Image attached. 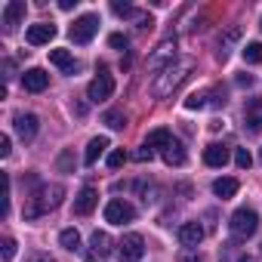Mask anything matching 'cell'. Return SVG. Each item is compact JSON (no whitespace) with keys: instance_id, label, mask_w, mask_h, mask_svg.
<instances>
[{"instance_id":"1","label":"cell","mask_w":262,"mask_h":262,"mask_svg":"<svg viewBox=\"0 0 262 262\" xmlns=\"http://www.w3.org/2000/svg\"><path fill=\"white\" fill-rule=\"evenodd\" d=\"M194 71V59H176L173 65H167L158 77H155V83H151V93L158 96V99H167L173 90H179L185 80H188V74Z\"/></svg>"},{"instance_id":"2","label":"cell","mask_w":262,"mask_h":262,"mask_svg":"<svg viewBox=\"0 0 262 262\" xmlns=\"http://www.w3.org/2000/svg\"><path fill=\"white\" fill-rule=\"evenodd\" d=\"M65 198V188L62 185H37V191L25 201V219H37L50 210H56Z\"/></svg>"},{"instance_id":"3","label":"cell","mask_w":262,"mask_h":262,"mask_svg":"<svg viewBox=\"0 0 262 262\" xmlns=\"http://www.w3.org/2000/svg\"><path fill=\"white\" fill-rule=\"evenodd\" d=\"M228 228H231V234H234L237 241L253 237V234H256V228H259V216H256V210H250V207L234 210V213H231V219H228Z\"/></svg>"},{"instance_id":"4","label":"cell","mask_w":262,"mask_h":262,"mask_svg":"<svg viewBox=\"0 0 262 262\" xmlns=\"http://www.w3.org/2000/svg\"><path fill=\"white\" fill-rule=\"evenodd\" d=\"M142 256H145V241H142V234L129 231V234H123V237L117 241V259H120V262H139Z\"/></svg>"},{"instance_id":"5","label":"cell","mask_w":262,"mask_h":262,"mask_svg":"<svg viewBox=\"0 0 262 262\" xmlns=\"http://www.w3.org/2000/svg\"><path fill=\"white\" fill-rule=\"evenodd\" d=\"M111 93H114V74H108V68H102V71L90 80L86 99H90V102H105V99H111Z\"/></svg>"},{"instance_id":"6","label":"cell","mask_w":262,"mask_h":262,"mask_svg":"<svg viewBox=\"0 0 262 262\" xmlns=\"http://www.w3.org/2000/svg\"><path fill=\"white\" fill-rule=\"evenodd\" d=\"M99 25H102V22H99L96 13H86V16L74 19V25H71V40H74V43H90V40L96 37Z\"/></svg>"},{"instance_id":"7","label":"cell","mask_w":262,"mask_h":262,"mask_svg":"<svg viewBox=\"0 0 262 262\" xmlns=\"http://www.w3.org/2000/svg\"><path fill=\"white\" fill-rule=\"evenodd\" d=\"M133 219H136V207H133V204H126V201H120V198H114V201L105 204V222L123 225V222H133Z\"/></svg>"},{"instance_id":"8","label":"cell","mask_w":262,"mask_h":262,"mask_svg":"<svg viewBox=\"0 0 262 262\" xmlns=\"http://www.w3.org/2000/svg\"><path fill=\"white\" fill-rule=\"evenodd\" d=\"M13 126H16V133H19V139H22V142H31V139L37 136V129H40V120H37V114L16 111V117H13Z\"/></svg>"},{"instance_id":"9","label":"cell","mask_w":262,"mask_h":262,"mask_svg":"<svg viewBox=\"0 0 262 262\" xmlns=\"http://www.w3.org/2000/svg\"><path fill=\"white\" fill-rule=\"evenodd\" d=\"M176 62V40H164L151 56H148V68L151 71H164L167 65H173Z\"/></svg>"},{"instance_id":"10","label":"cell","mask_w":262,"mask_h":262,"mask_svg":"<svg viewBox=\"0 0 262 262\" xmlns=\"http://www.w3.org/2000/svg\"><path fill=\"white\" fill-rule=\"evenodd\" d=\"M56 37V25L53 22H37V25H31L28 31H25V40L31 43V47H43V43H50Z\"/></svg>"},{"instance_id":"11","label":"cell","mask_w":262,"mask_h":262,"mask_svg":"<svg viewBox=\"0 0 262 262\" xmlns=\"http://www.w3.org/2000/svg\"><path fill=\"white\" fill-rule=\"evenodd\" d=\"M22 86H25L28 93H43V90L50 86V74H47L43 68H28V71L22 74Z\"/></svg>"},{"instance_id":"12","label":"cell","mask_w":262,"mask_h":262,"mask_svg":"<svg viewBox=\"0 0 262 262\" xmlns=\"http://www.w3.org/2000/svg\"><path fill=\"white\" fill-rule=\"evenodd\" d=\"M204 241V228L198 222H182L179 225V244L185 250H198V244Z\"/></svg>"},{"instance_id":"13","label":"cell","mask_w":262,"mask_h":262,"mask_svg":"<svg viewBox=\"0 0 262 262\" xmlns=\"http://www.w3.org/2000/svg\"><path fill=\"white\" fill-rule=\"evenodd\" d=\"M96 204H99L96 188H83V191L74 198V213H77V216H90V213L96 210Z\"/></svg>"},{"instance_id":"14","label":"cell","mask_w":262,"mask_h":262,"mask_svg":"<svg viewBox=\"0 0 262 262\" xmlns=\"http://www.w3.org/2000/svg\"><path fill=\"white\" fill-rule=\"evenodd\" d=\"M22 16H25V0H10V4L4 7V25H7V31H16V25L22 22Z\"/></svg>"},{"instance_id":"15","label":"cell","mask_w":262,"mask_h":262,"mask_svg":"<svg viewBox=\"0 0 262 262\" xmlns=\"http://www.w3.org/2000/svg\"><path fill=\"white\" fill-rule=\"evenodd\" d=\"M204 164H207V167H225V164H228V148L219 145V142L207 145V148H204Z\"/></svg>"},{"instance_id":"16","label":"cell","mask_w":262,"mask_h":262,"mask_svg":"<svg viewBox=\"0 0 262 262\" xmlns=\"http://www.w3.org/2000/svg\"><path fill=\"white\" fill-rule=\"evenodd\" d=\"M90 250H93L96 259H108V256H111V237H108V231H93Z\"/></svg>"},{"instance_id":"17","label":"cell","mask_w":262,"mask_h":262,"mask_svg":"<svg viewBox=\"0 0 262 262\" xmlns=\"http://www.w3.org/2000/svg\"><path fill=\"white\" fill-rule=\"evenodd\" d=\"M105 148H111L108 136H96V139H90V145H86V155H83V164H96V161L105 155Z\"/></svg>"},{"instance_id":"18","label":"cell","mask_w":262,"mask_h":262,"mask_svg":"<svg viewBox=\"0 0 262 262\" xmlns=\"http://www.w3.org/2000/svg\"><path fill=\"white\" fill-rule=\"evenodd\" d=\"M213 194H216V198H222V201L234 198V194H237V179H231V176L216 179V182H213Z\"/></svg>"},{"instance_id":"19","label":"cell","mask_w":262,"mask_h":262,"mask_svg":"<svg viewBox=\"0 0 262 262\" xmlns=\"http://www.w3.org/2000/svg\"><path fill=\"white\" fill-rule=\"evenodd\" d=\"M244 117H247L250 129H262V99H250L244 108Z\"/></svg>"},{"instance_id":"20","label":"cell","mask_w":262,"mask_h":262,"mask_svg":"<svg viewBox=\"0 0 262 262\" xmlns=\"http://www.w3.org/2000/svg\"><path fill=\"white\" fill-rule=\"evenodd\" d=\"M50 62H53L56 68H62L65 74H74V59H71L68 50H50Z\"/></svg>"},{"instance_id":"21","label":"cell","mask_w":262,"mask_h":262,"mask_svg":"<svg viewBox=\"0 0 262 262\" xmlns=\"http://www.w3.org/2000/svg\"><path fill=\"white\" fill-rule=\"evenodd\" d=\"M164 161H167L170 167H182V164L188 161V155H185V148H182L179 142H170V145L164 148Z\"/></svg>"},{"instance_id":"22","label":"cell","mask_w":262,"mask_h":262,"mask_svg":"<svg viewBox=\"0 0 262 262\" xmlns=\"http://www.w3.org/2000/svg\"><path fill=\"white\" fill-rule=\"evenodd\" d=\"M173 142V133H170V129H151V133H148V139H145V145L148 148H167Z\"/></svg>"},{"instance_id":"23","label":"cell","mask_w":262,"mask_h":262,"mask_svg":"<svg viewBox=\"0 0 262 262\" xmlns=\"http://www.w3.org/2000/svg\"><path fill=\"white\" fill-rule=\"evenodd\" d=\"M59 244L65 247V250H80V234H77V228H65L62 234H59Z\"/></svg>"},{"instance_id":"24","label":"cell","mask_w":262,"mask_h":262,"mask_svg":"<svg viewBox=\"0 0 262 262\" xmlns=\"http://www.w3.org/2000/svg\"><path fill=\"white\" fill-rule=\"evenodd\" d=\"M244 62H250V65H262V43H259V40H253V43L244 47Z\"/></svg>"},{"instance_id":"25","label":"cell","mask_w":262,"mask_h":262,"mask_svg":"<svg viewBox=\"0 0 262 262\" xmlns=\"http://www.w3.org/2000/svg\"><path fill=\"white\" fill-rule=\"evenodd\" d=\"M207 99H210L207 93H191V96L185 99V108H188V111H198V108H207V105H210Z\"/></svg>"},{"instance_id":"26","label":"cell","mask_w":262,"mask_h":262,"mask_svg":"<svg viewBox=\"0 0 262 262\" xmlns=\"http://www.w3.org/2000/svg\"><path fill=\"white\" fill-rule=\"evenodd\" d=\"M105 123H108L111 129H123L126 117H123V111H108V114H105Z\"/></svg>"},{"instance_id":"27","label":"cell","mask_w":262,"mask_h":262,"mask_svg":"<svg viewBox=\"0 0 262 262\" xmlns=\"http://www.w3.org/2000/svg\"><path fill=\"white\" fill-rule=\"evenodd\" d=\"M123 164H126V151H123V148H114V151L108 155V167H111V170H120Z\"/></svg>"},{"instance_id":"28","label":"cell","mask_w":262,"mask_h":262,"mask_svg":"<svg viewBox=\"0 0 262 262\" xmlns=\"http://www.w3.org/2000/svg\"><path fill=\"white\" fill-rule=\"evenodd\" d=\"M234 164H237L241 170H250V164H253L250 151H247V148H237V151H234Z\"/></svg>"},{"instance_id":"29","label":"cell","mask_w":262,"mask_h":262,"mask_svg":"<svg viewBox=\"0 0 262 262\" xmlns=\"http://www.w3.org/2000/svg\"><path fill=\"white\" fill-rule=\"evenodd\" d=\"M0 253H4V259L10 262V259L16 256V241H13V237H4V244H0Z\"/></svg>"},{"instance_id":"30","label":"cell","mask_w":262,"mask_h":262,"mask_svg":"<svg viewBox=\"0 0 262 262\" xmlns=\"http://www.w3.org/2000/svg\"><path fill=\"white\" fill-rule=\"evenodd\" d=\"M111 10H114L117 16H129V19H133V16H136V10H133V7H129V4H120V0H114V4H111Z\"/></svg>"},{"instance_id":"31","label":"cell","mask_w":262,"mask_h":262,"mask_svg":"<svg viewBox=\"0 0 262 262\" xmlns=\"http://www.w3.org/2000/svg\"><path fill=\"white\" fill-rule=\"evenodd\" d=\"M176 262H204V256H201V253H198V250H182V253H179V259H176Z\"/></svg>"},{"instance_id":"32","label":"cell","mask_w":262,"mask_h":262,"mask_svg":"<svg viewBox=\"0 0 262 262\" xmlns=\"http://www.w3.org/2000/svg\"><path fill=\"white\" fill-rule=\"evenodd\" d=\"M108 43H111L114 50H126V47H129V40H126L123 34H111V37H108Z\"/></svg>"},{"instance_id":"33","label":"cell","mask_w":262,"mask_h":262,"mask_svg":"<svg viewBox=\"0 0 262 262\" xmlns=\"http://www.w3.org/2000/svg\"><path fill=\"white\" fill-rule=\"evenodd\" d=\"M10 145H13V142H10V136H0V158H10V151H13Z\"/></svg>"},{"instance_id":"34","label":"cell","mask_w":262,"mask_h":262,"mask_svg":"<svg viewBox=\"0 0 262 262\" xmlns=\"http://www.w3.org/2000/svg\"><path fill=\"white\" fill-rule=\"evenodd\" d=\"M151 158H155V151H151L148 145H142V148L136 151V161H142V164H145V161H151Z\"/></svg>"},{"instance_id":"35","label":"cell","mask_w":262,"mask_h":262,"mask_svg":"<svg viewBox=\"0 0 262 262\" xmlns=\"http://www.w3.org/2000/svg\"><path fill=\"white\" fill-rule=\"evenodd\" d=\"M71 164H74V158H71V151H65L59 158V170H71Z\"/></svg>"},{"instance_id":"36","label":"cell","mask_w":262,"mask_h":262,"mask_svg":"<svg viewBox=\"0 0 262 262\" xmlns=\"http://www.w3.org/2000/svg\"><path fill=\"white\" fill-rule=\"evenodd\" d=\"M28 262H56V259H53L50 253H31V256H28Z\"/></svg>"},{"instance_id":"37","label":"cell","mask_w":262,"mask_h":262,"mask_svg":"<svg viewBox=\"0 0 262 262\" xmlns=\"http://www.w3.org/2000/svg\"><path fill=\"white\" fill-rule=\"evenodd\" d=\"M4 71H7V74H4V77H7V80H10V77H13V59H4Z\"/></svg>"},{"instance_id":"38","label":"cell","mask_w":262,"mask_h":262,"mask_svg":"<svg viewBox=\"0 0 262 262\" xmlns=\"http://www.w3.org/2000/svg\"><path fill=\"white\" fill-rule=\"evenodd\" d=\"M237 83H241V86H250V83H253V77H250V74H241V77H237Z\"/></svg>"},{"instance_id":"39","label":"cell","mask_w":262,"mask_h":262,"mask_svg":"<svg viewBox=\"0 0 262 262\" xmlns=\"http://www.w3.org/2000/svg\"><path fill=\"white\" fill-rule=\"evenodd\" d=\"M237 262H256V259H253V256H241Z\"/></svg>"},{"instance_id":"40","label":"cell","mask_w":262,"mask_h":262,"mask_svg":"<svg viewBox=\"0 0 262 262\" xmlns=\"http://www.w3.org/2000/svg\"><path fill=\"white\" fill-rule=\"evenodd\" d=\"M259 161H262V148H259Z\"/></svg>"}]
</instances>
